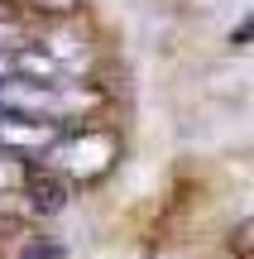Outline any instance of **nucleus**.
Returning <instances> with one entry per match:
<instances>
[{
  "label": "nucleus",
  "mask_w": 254,
  "mask_h": 259,
  "mask_svg": "<svg viewBox=\"0 0 254 259\" xmlns=\"http://www.w3.org/2000/svg\"><path fill=\"white\" fill-rule=\"evenodd\" d=\"M249 38H254V15H249L240 29H235V44H249Z\"/></svg>",
  "instance_id": "1"
},
{
  "label": "nucleus",
  "mask_w": 254,
  "mask_h": 259,
  "mask_svg": "<svg viewBox=\"0 0 254 259\" xmlns=\"http://www.w3.org/2000/svg\"><path fill=\"white\" fill-rule=\"evenodd\" d=\"M24 259H63V254H58V250H29Z\"/></svg>",
  "instance_id": "2"
}]
</instances>
